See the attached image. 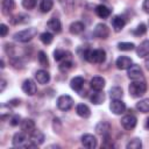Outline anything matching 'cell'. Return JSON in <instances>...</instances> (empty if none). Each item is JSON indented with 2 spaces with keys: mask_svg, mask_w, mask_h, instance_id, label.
<instances>
[{
  "mask_svg": "<svg viewBox=\"0 0 149 149\" xmlns=\"http://www.w3.org/2000/svg\"><path fill=\"white\" fill-rule=\"evenodd\" d=\"M83 58H85L86 61H88L90 63H97L100 64L105 61L106 58V52L102 49H95V50H90L86 49L81 56Z\"/></svg>",
  "mask_w": 149,
  "mask_h": 149,
  "instance_id": "1",
  "label": "cell"
},
{
  "mask_svg": "<svg viewBox=\"0 0 149 149\" xmlns=\"http://www.w3.org/2000/svg\"><path fill=\"white\" fill-rule=\"evenodd\" d=\"M36 35H37L36 28H27V29H23L21 31L15 33L14 34V40L17 41V42H21V43H26V42L31 41Z\"/></svg>",
  "mask_w": 149,
  "mask_h": 149,
  "instance_id": "2",
  "label": "cell"
},
{
  "mask_svg": "<svg viewBox=\"0 0 149 149\" xmlns=\"http://www.w3.org/2000/svg\"><path fill=\"white\" fill-rule=\"evenodd\" d=\"M128 90H129V94L133 98H140V97H142L146 93V91H147V84L144 81L134 80L133 83H130Z\"/></svg>",
  "mask_w": 149,
  "mask_h": 149,
  "instance_id": "3",
  "label": "cell"
},
{
  "mask_svg": "<svg viewBox=\"0 0 149 149\" xmlns=\"http://www.w3.org/2000/svg\"><path fill=\"white\" fill-rule=\"evenodd\" d=\"M72 106H73V100H72V98L70 95L63 94V95L58 97V99H57V107L61 111H69Z\"/></svg>",
  "mask_w": 149,
  "mask_h": 149,
  "instance_id": "4",
  "label": "cell"
},
{
  "mask_svg": "<svg viewBox=\"0 0 149 149\" xmlns=\"http://www.w3.org/2000/svg\"><path fill=\"white\" fill-rule=\"evenodd\" d=\"M127 74L133 80H140L143 78V71L140 68V65H137V64H132L127 69Z\"/></svg>",
  "mask_w": 149,
  "mask_h": 149,
  "instance_id": "5",
  "label": "cell"
},
{
  "mask_svg": "<svg viewBox=\"0 0 149 149\" xmlns=\"http://www.w3.org/2000/svg\"><path fill=\"white\" fill-rule=\"evenodd\" d=\"M109 108H111V111L114 114L120 115V114L125 113V111H126V104L121 99H112V101L109 104Z\"/></svg>",
  "mask_w": 149,
  "mask_h": 149,
  "instance_id": "6",
  "label": "cell"
},
{
  "mask_svg": "<svg viewBox=\"0 0 149 149\" xmlns=\"http://www.w3.org/2000/svg\"><path fill=\"white\" fill-rule=\"evenodd\" d=\"M136 123H137V119H136V116L133 115V114L125 115V116L121 119V125H122V127H123L125 129H127V130L134 129L135 126H136Z\"/></svg>",
  "mask_w": 149,
  "mask_h": 149,
  "instance_id": "7",
  "label": "cell"
},
{
  "mask_svg": "<svg viewBox=\"0 0 149 149\" xmlns=\"http://www.w3.org/2000/svg\"><path fill=\"white\" fill-rule=\"evenodd\" d=\"M93 34H94L95 37L101 38V40H105L109 35V28L106 24H104V23H98L95 26V28H94Z\"/></svg>",
  "mask_w": 149,
  "mask_h": 149,
  "instance_id": "8",
  "label": "cell"
},
{
  "mask_svg": "<svg viewBox=\"0 0 149 149\" xmlns=\"http://www.w3.org/2000/svg\"><path fill=\"white\" fill-rule=\"evenodd\" d=\"M22 91L27 94V95H34L37 91L36 84L34 83V80L31 79H26L22 84Z\"/></svg>",
  "mask_w": 149,
  "mask_h": 149,
  "instance_id": "9",
  "label": "cell"
},
{
  "mask_svg": "<svg viewBox=\"0 0 149 149\" xmlns=\"http://www.w3.org/2000/svg\"><path fill=\"white\" fill-rule=\"evenodd\" d=\"M26 134L27 133H24V132L16 133L13 136V146L14 147H26V144L28 142V137Z\"/></svg>",
  "mask_w": 149,
  "mask_h": 149,
  "instance_id": "10",
  "label": "cell"
},
{
  "mask_svg": "<svg viewBox=\"0 0 149 149\" xmlns=\"http://www.w3.org/2000/svg\"><path fill=\"white\" fill-rule=\"evenodd\" d=\"M81 144L87 149H93L97 147V139L92 134H85L81 136Z\"/></svg>",
  "mask_w": 149,
  "mask_h": 149,
  "instance_id": "11",
  "label": "cell"
},
{
  "mask_svg": "<svg viewBox=\"0 0 149 149\" xmlns=\"http://www.w3.org/2000/svg\"><path fill=\"white\" fill-rule=\"evenodd\" d=\"M115 64H116V68L118 69H120V70H127L133 64V61H132V58H129L127 56H120L116 59Z\"/></svg>",
  "mask_w": 149,
  "mask_h": 149,
  "instance_id": "12",
  "label": "cell"
},
{
  "mask_svg": "<svg viewBox=\"0 0 149 149\" xmlns=\"http://www.w3.org/2000/svg\"><path fill=\"white\" fill-rule=\"evenodd\" d=\"M105 79L102 78V77H99V76H97V77H93L92 79H91V81H90V86H91V88L92 90H94V91H101L104 87H105Z\"/></svg>",
  "mask_w": 149,
  "mask_h": 149,
  "instance_id": "13",
  "label": "cell"
},
{
  "mask_svg": "<svg viewBox=\"0 0 149 149\" xmlns=\"http://www.w3.org/2000/svg\"><path fill=\"white\" fill-rule=\"evenodd\" d=\"M35 79L37 80V83L44 85V84H48L49 80H50V74L49 72H47L45 70H37L36 73H35Z\"/></svg>",
  "mask_w": 149,
  "mask_h": 149,
  "instance_id": "14",
  "label": "cell"
},
{
  "mask_svg": "<svg viewBox=\"0 0 149 149\" xmlns=\"http://www.w3.org/2000/svg\"><path fill=\"white\" fill-rule=\"evenodd\" d=\"M21 129L27 134H31L35 130V122L31 119H24L21 121Z\"/></svg>",
  "mask_w": 149,
  "mask_h": 149,
  "instance_id": "15",
  "label": "cell"
},
{
  "mask_svg": "<svg viewBox=\"0 0 149 149\" xmlns=\"http://www.w3.org/2000/svg\"><path fill=\"white\" fill-rule=\"evenodd\" d=\"M125 24H126V21H125V19L122 17V16H120V15H115L113 19H112V27H113V29H114V31H120V30H122V28L125 27Z\"/></svg>",
  "mask_w": 149,
  "mask_h": 149,
  "instance_id": "16",
  "label": "cell"
},
{
  "mask_svg": "<svg viewBox=\"0 0 149 149\" xmlns=\"http://www.w3.org/2000/svg\"><path fill=\"white\" fill-rule=\"evenodd\" d=\"M109 130H111V125L108 122H99L97 126H95V132L101 135V136H106V135H109Z\"/></svg>",
  "mask_w": 149,
  "mask_h": 149,
  "instance_id": "17",
  "label": "cell"
},
{
  "mask_svg": "<svg viewBox=\"0 0 149 149\" xmlns=\"http://www.w3.org/2000/svg\"><path fill=\"white\" fill-rule=\"evenodd\" d=\"M15 7V1L14 0H2L1 1V9L3 15H9Z\"/></svg>",
  "mask_w": 149,
  "mask_h": 149,
  "instance_id": "18",
  "label": "cell"
},
{
  "mask_svg": "<svg viewBox=\"0 0 149 149\" xmlns=\"http://www.w3.org/2000/svg\"><path fill=\"white\" fill-rule=\"evenodd\" d=\"M76 112L80 118H84V119H87L91 115V109L85 104H78L76 107Z\"/></svg>",
  "mask_w": 149,
  "mask_h": 149,
  "instance_id": "19",
  "label": "cell"
},
{
  "mask_svg": "<svg viewBox=\"0 0 149 149\" xmlns=\"http://www.w3.org/2000/svg\"><path fill=\"white\" fill-rule=\"evenodd\" d=\"M29 141L33 142V143H35L36 146L42 144V143L44 142V134H43L41 130L35 129V130L30 134V140H29Z\"/></svg>",
  "mask_w": 149,
  "mask_h": 149,
  "instance_id": "20",
  "label": "cell"
},
{
  "mask_svg": "<svg viewBox=\"0 0 149 149\" xmlns=\"http://www.w3.org/2000/svg\"><path fill=\"white\" fill-rule=\"evenodd\" d=\"M47 24H48V28L54 33H61L62 30V23L57 17H51Z\"/></svg>",
  "mask_w": 149,
  "mask_h": 149,
  "instance_id": "21",
  "label": "cell"
},
{
  "mask_svg": "<svg viewBox=\"0 0 149 149\" xmlns=\"http://www.w3.org/2000/svg\"><path fill=\"white\" fill-rule=\"evenodd\" d=\"M71 57V52L62 50V49H56L54 51V58L57 62H62V61H68V58Z\"/></svg>",
  "mask_w": 149,
  "mask_h": 149,
  "instance_id": "22",
  "label": "cell"
},
{
  "mask_svg": "<svg viewBox=\"0 0 149 149\" xmlns=\"http://www.w3.org/2000/svg\"><path fill=\"white\" fill-rule=\"evenodd\" d=\"M84 83H85L84 78L78 76V77H74V78L71 79V81H70V86H71V88H72L73 91L79 92V91H81V87L84 86Z\"/></svg>",
  "mask_w": 149,
  "mask_h": 149,
  "instance_id": "23",
  "label": "cell"
},
{
  "mask_svg": "<svg viewBox=\"0 0 149 149\" xmlns=\"http://www.w3.org/2000/svg\"><path fill=\"white\" fill-rule=\"evenodd\" d=\"M136 54L139 57H146L149 55V40L143 41L136 49Z\"/></svg>",
  "mask_w": 149,
  "mask_h": 149,
  "instance_id": "24",
  "label": "cell"
},
{
  "mask_svg": "<svg viewBox=\"0 0 149 149\" xmlns=\"http://www.w3.org/2000/svg\"><path fill=\"white\" fill-rule=\"evenodd\" d=\"M111 9L105 5H98L95 7V14L101 19H107L111 15Z\"/></svg>",
  "mask_w": 149,
  "mask_h": 149,
  "instance_id": "25",
  "label": "cell"
},
{
  "mask_svg": "<svg viewBox=\"0 0 149 149\" xmlns=\"http://www.w3.org/2000/svg\"><path fill=\"white\" fill-rule=\"evenodd\" d=\"M84 30H85V26H84V23L80 22V21H76V22H72V23L70 24V33L73 34V35L81 34Z\"/></svg>",
  "mask_w": 149,
  "mask_h": 149,
  "instance_id": "26",
  "label": "cell"
},
{
  "mask_svg": "<svg viewBox=\"0 0 149 149\" xmlns=\"http://www.w3.org/2000/svg\"><path fill=\"white\" fill-rule=\"evenodd\" d=\"M105 100V94L101 91H95L92 95H91V101L94 105H100L102 104V101Z\"/></svg>",
  "mask_w": 149,
  "mask_h": 149,
  "instance_id": "27",
  "label": "cell"
},
{
  "mask_svg": "<svg viewBox=\"0 0 149 149\" xmlns=\"http://www.w3.org/2000/svg\"><path fill=\"white\" fill-rule=\"evenodd\" d=\"M137 111L141 113H149V99H142L136 104Z\"/></svg>",
  "mask_w": 149,
  "mask_h": 149,
  "instance_id": "28",
  "label": "cell"
},
{
  "mask_svg": "<svg viewBox=\"0 0 149 149\" xmlns=\"http://www.w3.org/2000/svg\"><path fill=\"white\" fill-rule=\"evenodd\" d=\"M109 95L112 99H121L122 95H123V92H122V88L120 86H113L111 90H109Z\"/></svg>",
  "mask_w": 149,
  "mask_h": 149,
  "instance_id": "29",
  "label": "cell"
},
{
  "mask_svg": "<svg viewBox=\"0 0 149 149\" xmlns=\"http://www.w3.org/2000/svg\"><path fill=\"white\" fill-rule=\"evenodd\" d=\"M54 6V1L52 0H41V3H40V9L42 13H48L51 10Z\"/></svg>",
  "mask_w": 149,
  "mask_h": 149,
  "instance_id": "30",
  "label": "cell"
},
{
  "mask_svg": "<svg viewBox=\"0 0 149 149\" xmlns=\"http://www.w3.org/2000/svg\"><path fill=\"white\" fill-rule=\"evenodd\" d=\"M28 21H29V16H27V15H24V14H17V15H15L14 17L10 19V22H12L13 24L26 23V22H28Z\"/></svg>",
  "mask_w": 149,
  "mask_h": 149,
  "instance_id": "31",
  "label": "cell"
},
{
  "mask_svg": "<svg viewBox=\"0 0 149 149\" xmlns=\"http://www.w3.org/2000/svg\"><path fill=\"white\" fill-rule=\"evenodd\" d=\"M40 40H41V42L43 43V44H50L51 42H52V40H54V35L51 34V33H48V31H45V33H42L41 35H40Z\"/></svg>",
  "mask_w": 149,
  "mask_h": 149,
  "instance_id": "32",
  "label": "cell"
},
{
  "mask_svg": "<svg viewBox=\"0 0 149 149\" xmlns=\"http://www.w3.org/2000/svg\"><path fill=\"white\" fill-rule=\"evenodd\" d=\"M118 48L122 51H130V50L135 49V44L132 42H120L118 44Z\"/></svg>",
  "mask_w": 149,
  "mask_h": 149,
  "instance_id": "33",
  "label": "cell"
},
{
  "mask_svg": "<svg viewBox=\"0 0 149 149\" xmlns=\"http://www.w3.org/2000/svg\"><path fill=\"white\" fill-rule=\"evenodd\" d=\"M38 62L42 66H49V59H48V56L44 51H38Z\"/></svg>",
  "mask_w": 149,
  "mask_h": 149,
  "instance_id": "34",
  "label": "cell"
},
{
  "mask_svg": "<svg viewBox=\"0 0 149 149\" xmlns=\"http://www.w3.org/2000/svg\"><path fill=\"white\" fill-rule=\"evenodd\" d=\"M141 147H142V142H141L140 139H133L127 144V148L128 149H140Z\"/></svg>",
  "mask_w": 149,
  "mask_h": 149,
  "instance_id": "35",
  "label": "cell"
},
{
  "mask_svg": "<svg viewBox=\"0 0 149 149\" xmlns=\"http://www.w3.org/2000/svg\"><path fill=\"white\" fill-rule=\"evenodd\" d=\"M146 31H147V27H146V24H144V23H140V24L135 28V30L133 31V34H134L135 36H141V35L146 34Z\"/></svg>",
  "mask_w": 149,
  "mask_h": 149,
  "instance_id": "36",
  "label": "cell"
},
{
  "mask_svg": "<svg viewBox=\"0 0 149 149\" xmlns=\"http://www.w3.org/2000/svg\"><path fill=\"white\" fill-rule=\"evenodd\" d=\"M71 68H72V62H71L70 59L63 61V62L61 63V65H59V70H61L62 72H66V71H69Z\"/></svg>",
  "mask_w": 149,
  "mask_h": 149,
  "instance_id": "37",
  "label": "cell"
},
{
  "mask_svg": "<svg viewBox=\"0 0 149 149\" xmlns=\"http://www.w3.org/2000/svg\"><path fill=\"white\" fill-rule=\"evenodd\" d=\"M64 10H71L73 8V0H59Z\"/></svg>",
  "mask_w": 149,
  "mask_h": 149,
  "instance_id": "38",
  "label": "cell"
},
{
  "mask_svg": "<svg viewBox=\"0 0 149 149\" xmlns=\"http://www.w3.org/2000/svg\"><path fill=\"white\" fill-rule=\"evenodd\" d=\"M37 3V0H22V6L26 9H33Z\"/></svg>",
  "mask_w": 149,
  "mask_h": 149,
  "instance_id": "39",
  "label": "cell"
},
{
  "mask_svg": "<svg viewBox=\"0 0 149 149\" xmlns=\"http://www.w3.org/2000/svg\"><path fill=\"white\" fill-rule=\"evenodd\" d=\"M9 123H10L12 126H17L19 123H21V116L17 115V114L13 115V116L10 118V120H9Z\"/></svg>",
  "mask_w": 149,
  "mask_h": 149,
  "instance_id": "40",
  "label": "cell"
},
{
  "mask_svg": "<svg viewBox=\"0 0 149 149\" xmlns=\"http://www.w3.org/2000/svg\"><path fill=\"white\" fill-rule=\"evenodd\" d=\"M6 108H7L6 105H2V106H1V112H0V114H1V119H2V120L6 119V116L10 114V108H9V109H6Z\"/></svg>",
  "mask_w": 149,
  "mask_h": 149,
  "instance_id": "41",
  "label": "cell"
},
{
  "mask_svg": "<svg viewBox=\"0 0 149 149\" xmlns=\"http://www.w3.org/2000/svg\"><path fill=\"white\" fill-rule=\"evenodd\" d=\"M10 63H12V65L14 66V68H19V69H21L22 68V63H21V61L19 59V58H12L10 59Z\"/></svg>",
  "mask_w": 149,
  "mask_h": 149,
  "instance_id": "42",
  "label": "cell"
},
{
  "mask_svg": "<svg viewBox=\"0 0 149 149\" xmlns=\"http://www.w3.org/2000/svg\"><path fill=\"white\" fill-rule=\"evenodd\" d=\"M7 33H8V27L5 23H1L0 24V34H1V36L5 37L7 35Z\"/></svg>",
  "mask_w": 149,
  "mask_h": 149,
  "instance_id": "43",
  "label": "cell"
},
{
  "mask_svg": "<svg viewBox=\"0 0 149 149\" xmlns=\"http://www.w3.org/2000/svg\"><path fill=\"white\" fill-rule=\"evenodd\" d=\"M52 127H54L55 133H56V132H57V133H59V130H61V122H59V120H58V119H54Z\"/></svg>",
  "mask_w": 149,
  "mask_h": 149,
  "instance_id": "44",
  "label": "cell"
},
{
  "mask_svg": "<svg viewBox=\"0 0 149 149\" xmlns=\"http://www.w3.org/2000/svg\"><path fill=\"white\" fill-rule=\"evenodd\" d=\"M142 8L144 9V12H146V13H149V0H144V1H143Z\"/></svg>",
  "mask_w": 149,
  "mask_h": 149,
  "instance_id": "45",
  "label": "cell"
},
{
  "mask_svg": "<svg viewBox=\"0 0 149 149\" xmlns=\"http://www.w3.org/2000/svg\"><path fill=\"white\" fill-rule=\"evenodd\" d=\"M9 105H12V106H17V105H20V100H19V99H13V100L9 101Z\"/></svg>",
  "mask_w": 149,
  "mask_h": 149,
  "instance_id": "46",
  "label": "cell"
},
{
  "mask_svg": "<svg viewBox=\"0 0 149 149\" xmlns=\"http://www.w3.org/2000/svg\"><path fill=\"white\" fill-rule=\"evenodd\" d=\"M144 65H146L147 70L149 71V57H148V58H146V61H144Z\"/></svg>",
  "mask_w": 149,
  "mask_h": 149,
  "instance_id": "47",
  "label": "cell"
},
{
  "mask_svg": "<svg viewBox=\"0 0 149 149\" xmlns=\"http://www.w3.org/2000/svg\"><path fill=\"white\" fill-rule=\"evenodd\" d=\"M5 86H6V81H5L3 79H2V80H1V90H0L1 92H2L3 90H5Z\"/></svg>",
  "mask_w": 149,
  "mask_h": 149,
  "instance_id": "48",
  "label": "cell"
},
{
  "mask_svg": "<svg viewBox=\"0 0 149 149\" xmlns=\"http://www.w3.org/2000/svg\"><path fill=\"white\" fill-rule=\"evenodd\" d=\"M146 128H147V129H149V118L146 120Z\"/></svg>",
  "mask_w": 149,
  "mask_h": 149,
  "instance_id": "49",
  "label": "cell"
},
{
  "mask_svg": "<svg viewBox=\"0 0 149 149\" xmlns=\"http://www.w3.org/2000/svg\"><path fill=\"white\" fill-rule=\"evenodd\" d=\"M101 1H107V0H101Z\"/></svg>",
  "mask_w": 149,
  "mask_h": 149,
  "instance_id": "50",
  "label": "cell"
}]
</instances>
